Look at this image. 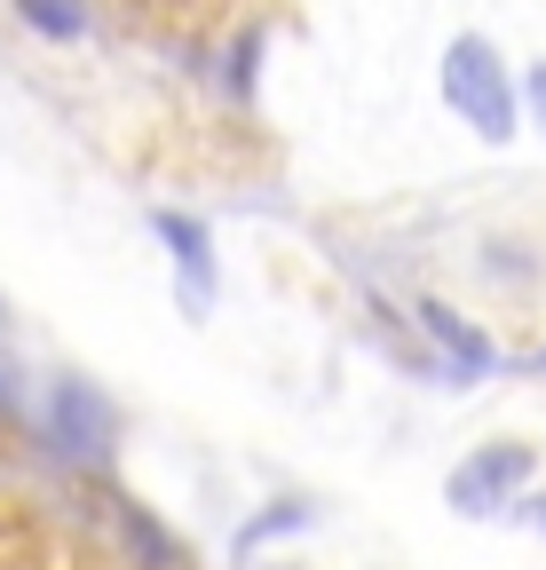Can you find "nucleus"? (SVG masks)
<instances>
[{"instance_id": "obj_1", "label": "nucleus", "mask_w": 546, "mask_h": 570, "mask_svg": "<svg viewBox=\"0 0 546 570\" xmlns=\"http://www.w3.org/2000/svg\"><path fill=\"white\" fill-rule=\"evenodd\" d=\"M444 104H451L475 135H484V142H507V135H515L523 96H515L507 63H499V48H492L484 32H459V40L444 48Z\"/></svg>"}, {"instance_id": "obj_2", "label": "nucleus", "mask_w": 546, "mask_h": 570, "mask_svg": "<svg viewBox=\"0 0 546 570\" xmlns=\"http://www.w3.org/2000/svg\"><path fill=\"white\" fill-rule=\"evenodd\" d=\"M40 444L63 460V468H111L119 452V412L96 381H56L48 389V412H40Z\"/></svg>"}, {"instance_id": "obj_3", "label": "nucleus", "mask_w": 546, "mask_h": 570, "mask_svg": "<svg viewBox=\"0 0 546 570\" xmlns=\"http://www.w3.org/2000/svg\"><path fill=\"white\" fill-rule=\"evenodd\" d=\"M530 483V444H515V436H499V444H484V452H467L459 468H451V483H444V499L459 515H492V508H507V499Z\"/></svg>"}, {"instance_id": "obj_4", "label": "nucleus", "mask_w": 546, "mask_h": 570, "mask_svg": "<svg viewBox=\"0 0 546 570\" xmlns=\"http://www.w3.org/2000/svg\"><path fill=\"white\" fill-rule=\"evenodd\" d=\"M151 230H159V246H167V262H175V277H182L190 309H215V294H222L215 230L198 223V214H175V206H151Z\"/></svg>"}, {"instance_id": "obj_5", "label": "nucleus", "mask_w": 546, "mask_h": 570, "mask_svg": "<svg viewBox=\"0 0 546 570\" xmlns=\"http://www.w3.org/2000/svg\"><path fill=\"white\" fill-rule=\"evenodd\" d=\"M111 523H119V547L135 570H190V547L143 508V499H111Z\"/></svg>"}, {"instance_id": "obj_6", "label": "nucleus", "mask_w": 546, "mask_h": 570, "mask_svg": "<svg viewBox=\"0 0 546 570\" xmlns=\"http://www.w3.org/2000/svg\"><path fill=\"white\" fill-rule=\"evenodd\" d=\"M413 317H420V333H428V341H436V348L451 356V373H492V365H499L492 333H484V325H467V317H459L451 302H420Z\"/></svg>"}, {"instance_id": "obj_7", "label": "nucleus", "mask_w": 546, "mask_h": 570, "mask_svg": "<svg viewBox=\"0 0 546 570\" xmlns=\"http://www.w3.org/2000/svg\"><path fill=\"white\" fill-rule=\"evenodd\" d=\"M294 531H309V499H269L261 515H246L238 523V539H230V554L246 562V554H261L269 539H294Z\"/></svg>"}, {"instance_id": "obj_8", "label": "nucleus", "mask_w": 546, "mask_h": 570, "mask_svg": "<svg viewBox=\"0 0 546 570\" xmlns=\"http://www.w3.org/2000/svg\"><path fill=\"white\" fill-rule=\"evenodd\" d=\"M17 17H24L40 40H80V32H88V0H17Z\"/></svg>"}, {"instance_id": "obj_9", "label": "nucleus", "mask_w": 546, "mask_h": 570, "mask_svg": "<svg viewBox=\"0 0 546 570\" xmlns=\"http://www.w3.org/2000/svg\"><path fill=\"white\" fill-rule=\"evenodd\" d=\"M254 56H261V32H246V40H238V48H230V71H222V88H230V96H238V104H246V96H254Z\"/></svg>"}, {"instance_id": "obj_10", "label": "nucleus", "mask_w": 546, "mask_h": 570, "mask_svg": "<svg viewBox=\"0 0 546 570\" xmlns=\"http://www.w3.org/2000/svg\"><path fill=\"white\" fill-rule=\"evenodd\" d=\"M523 104H530V119L546 127V63H530V80H523Z\"/></svg>"}, {"instance_id": "obj_11", "label": "nucleus", "mask_w": 546, "mask_h": 570, "mask_svg": "<svg viewBox=\"0 0 546 570\" xmlns=\"http://www.w3.org/2000/svg\"><path fill=\"white\" fill-rule=\"evenodd\" d=\"M0 420H17V373L0 365Z\"/></svg>"}, {"instance_id": "obj_12", "label": "nucleus", "mask_w": 546, "mask_h": 570, "mask_svg": "<svg viewBox=\"0 0 546 570\" xmlns=\"http://www.w3.org/2000/svg\"><path fill=\"white\" fill-rule=\"evenodd\" d=\"M530 531H546V491H538V499H530Z\"/></svg>"}]
</instances>
